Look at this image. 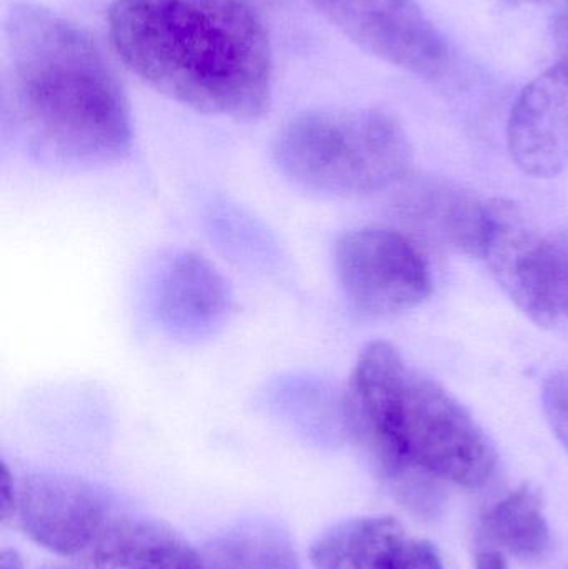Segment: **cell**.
Returning a JSON list of instances; mask_svg holds the SVG:
<instances>
[{
	"mask_svg": "<svg viewBox=\"0 0 568 569\" xmlns=\"http://www.w3.org/2000/svg\"><path fill=\"white\" fill-rule=\"evenodd\" d=\"M2 119L43 166L92 170L132 149V113L99 43L59 13L22 2L3 26Z\"/></svg>",
	"mask_w": 568,
	"mask_h": 569,
	"instance_id": "1",
	"label": "cell"
},
{
	"mask_svg": "<svg viewBox=\"0 0 568 569\" xmlns=\"http://www.w3.org/2000/svg\"><path fill=\"white\" fill-rule=\"evenodd\" d=\"M109 33L122 62L173 102L236 120L269 110L272 49L250 0H113Z\"/></svg>",
	"mask_w": 568,
	"mask_h": 569,
	"instance_id": "2",
	"label": "cell"
},
{
	"mask_svg": "<svg viewBox=\"0 0 568 569\" xmlns=\"http://www.w3.org/2000/svg\"><path fill=\"white\" fill-rule=\"evenodd\" d=\"M342 418L353 443L403 495L429 478L482 488L499 463L472 415L437 381L407 367L386 341L360 351L343 391Z\"/></svg>",
	"mask_w": 568,
	"mask_h": 569,
	"instance_id": "3",
	"label": "cell"
},
{
	"mask_svg": "<svg viewBox=\"0 0 568 569\" xmlns=\"http://www.w3.org/2000/svg\"><path fill=\"white\" fill-rule=\"evenodd\" d=\"M402 123L379 109H317L290 119L273 140V160L297 187L327 197L389 189L412 167Z\"/></svg>",
	"mask_w": 568,
	"mask_h": 569,
	"instance_id": "4",
	"label": "cell"
},
{
	"mask_svg": "<svg viewBox=\"0 0 568 569\" xmlns=\"http://www.w3.org/2000/svg\"><path fill=\"white\" fill-rule=\"evenodd\" d=\"M479 257L537 325L568 320V232L544 230L516 203H486Z\"/></svg>",
	"mask_w": 568,
	"mask_h": 569,
	"instance_id": "5",
	"label": "cell"
},
{
	"mask_svg": "<svg viewBox=\"0 0 568 569\" xmlns=\"http://www.w3.org/2000/svg\"><path fill=\"white\" fill-rule=\"evenodd\" d=\"M336 270L343 297L363 318H387L413 310L429 298V263L403 233L363 227L340 237Z\"/></svg>",
	"mask_w": 568,
	"mask_h": 569,
	"instance_id": "6",
	"label": "cell"
},
{
	"mask_svg": "<svg viewBox=\"0 0 568 569\" xmlns=\"http://www.w3.org/2000/svg\"><path fill=\"white\" fill-rule=\"evenodd\" d=\"M363 52L416 76L436 77L449 63V43L416 0H309Z\"/></svg>",
	"mask_w": 568,
	"mask_h": 569,
	"instance_id": "7",
	"label": "cell"
},
{
	"mask_svg": "<svg viewBox=\"0 0 568 569\" xmlns=\"http://www.w3.org/2000/svg\"><path fill=\"white\" fill-rule=\"evenodd\" d=\"M17 515L27 537L62 557L87 555L110 520L106 495L66 475H29L17 487Z\"/></svg>",
	"mask_w": 568,
	"mask_h": 569,
	"instance_id": "8",
	"label": "cell"
},
{
	"mask_svg": "<svg viewBox=\"0 0 568 569\" xmlns=\"http://www.w3.org/2000/svg\"><path fill=\"white\" fill-rule=\"evenodd\" d=\"M153 311L162 330L173 340L202 341L226 323L232 311V293L209 260L180 252L160 269Z\"/></svg>",
	"mask_w": 568,
	"mask_h": 569,
	"instance_id": "9",
	"label": "cell"
},
{
	"mask_svg": "<svg viewBox=\"0 0 568 569\" xmlns=\"http://www.w3.org/2000/svg\"><path fill=\"white\" fill-rule=\"evenodd\" d=\"M514 162L536 179L568 167V77L559 67L527 83L517 97L507 129Z\"/></svg>",
	"mask_w": 568,
	"mask_h": 569,
	"instance_id": "10",
	"label": "cell"
},
{
	"mask_svg": "<svg viewBox=\"0 0 568 569\" xmlns=\"http://www.w3.org/2000/svg\"><path fill=\"white\" fill-rule=\"evenodd\" d=\"M86 557L97 569H206L176 531L146 518L110 517Z\"/></svg>",
	"mask_w": 568,
	"mask_h": 569,
	"instance_id": "11",
	"label": "cell"
},
{
	"mask_svg": "<svg viewBox=\"0 0 568 569\" xmlns=\"http://www.w3.org/2000/svg\"><path fill=\"white\" fill-rule=\"evenodd\" d=\"M403 538L393 518H356L326 531L310 548V561L316 569H380Z\"/></svg>",
	"mask_w": 568,
	"mask_h": 569,
	"instance_id": "12",
	"label": "cell"
},
{
	"mask_svg": "<svg viewBox=\"0 0 568 569\" xmlns=\"http://www.w3.org/2000/svg\"><path fill=\"white\" fill-rule=\"evenodd\" d=\"M202 560L206 569H300L292 538L270 521H249L219 535Z\"/></svg>",
	"mask_w": 568,
	"mask_h": 569,
	"instance_id": "13",
	"label": "cell"
},
{
	"mask_svg": "<svg viewBox=\"0 0 568 569\" xmlns=\"http://www.w3.org/2000/svg\"><path fill=\"white\" fill-rule=\"evenodd\" d=\"M486 531L497 545L524 561L540 560L550 548L542 501L529 487L510 491L487 511Z\"/></svg>",
	"mask_w": 568,
	"mask_h": 569,
	"instance_id": "14",
	"label": "cell"
},
{
	"mask_svg": "<svg viewBox=\"0 0 568 569\" xmlns=\"http://www.w3.org/2000/svg\"><path fill=\"white\" fill-rule=\"evenodd\" d=\"M542 401L554 433L568 451V371H556L547 378Z\"/></svg>",
	"mask_w": 568,
	"mask_h": 569,
	"instance_id": "15",
	"label": "cell"
},
{
	"mask_svg": "<svg viewBox=\"0 0 568 569\" xmlns=\"http://www.w3.org/2000/svg\"><path fill=\"white\" fill-rule=\"evenodd\" d=\"M380 569H446L439 551L429 541L403 538Z\"/></svg>",
	"mask_w": 568,
	"mask_h": 569,
	"instance_id": "16",
	"label": "cell"
},
{
	"mask_svg": "<svg viewBox=\"0 0 568 569\" xmlns=\"http://www.w3.org/2000/svg\"><path fill=\"white\" fill-rule=\"evenodd\" d=\"M552 39L557 52L556 66L568 77V7L554 20Z\"/></svg>",
	"mask_w": 568,
	"mask_h": 569,
	"instance_id": "17",
	"label": "cell"
},
{
	"mask_svg": "<svg viewBox=\"0 0 568 569\" xmlns=\"http://www.w3.org/2000/svg\"><path fill=\"white\" fill-rule=\"evenodd\" d=\"M0 513H2V520L7 521L17 515V487L13 481L12 475H10L7 465H2V498H0Z\"/></svg>",
	"mask_w": 568,
	"mask_h": 569,
	"instance_id": "18",
	"label": "cell"
},
{
	"mask_svg": "<svg viewBox=\"0 0 568 569\" xmlns=\"http://www.w3.org/2000/svg\"><path fill=\"white\" fill-rule=\"evenodd\" d=\"M476 569H510L506 558L499 551H482L477 555Z\"/></svg>",
	"mask_w": 568,
	"mask_h": 569,
	"instance_id": "19",
	"label": "cell"
},
{
	"mask_svg": "<svg viewBox=\"0 0 568 569\" xmlns=\"http://www.w3.org/2000/svg\"><path fill=\"white\" fill-rule=\"evenodd\" d=\"M0 569H23V563L16 551L3 550L0 557Z\"/></svg>",
	"mask_w": 568,
	"mask_h": 569,
	"instance_id": "20",
	"label": "cell"
},
{
	"mask_svg": "<svg viewBox=\"0 0 568 569\" xmlns=\"http://www.w3.org/2000/svg\"><path fill=\"white\" fill-rule=\"evenodd\" d=\"M512 6H542V3L549 2V0H507Z\"/></svg>",
	"mask_w": 568,
	"mask_h": 569,
	"instance_id": "21",
	"label": "cell"
},
{
	"mask_svg": "<svg viewBox=\"0 0 568 569\" xmlns=\"http://www.w3.org/2000/svg\"><path fill=\"white\" fill-rule=\"evenodd\" d=\"M196 2H202V3H227V2H233V0H196Z\"/></svg>",
	"mask_w": 568,
	"mask_h": 569,
	"instance_id": "22",
	"label": "cell"
},
{
	"mask_svg": "<svg viewBox=\"0 0 568 569\" xmlns=\"http://www.w3.org/2000/svg\"><path fill=\"white\" fill-rule=\"evenodd\" d=\"M42 569H73V568H67V567H46Z\"/></svg>",
	"mask_w": 568,
	"mask_h": 569,
	"instance_id": "23",
	"label": "cell"
}]
</instances>
